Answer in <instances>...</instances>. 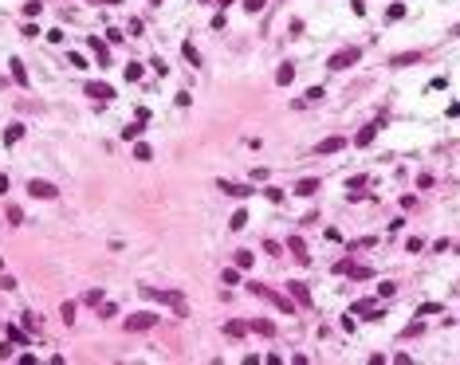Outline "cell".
<instances>
[{
	"instance_id": "6",
	"label": "cell",
	"mask_w": 460,
	"mask_h": 365,
	"mask_svg": "<svg viewBox=\"0 0 460 365\" xmlns=\"http://www.w3.org/2000/svg\"><path fill=\"white\" fill-rule=\"evenodd\" d=\"M154 314H149V310H138V314H130V318H126V330H149V326H154Z\"/></svg>"
},
{
	"instance_id": "27",
	"label": "cell",
	"mask_w": 460,
	"mask_h": 365,
	"mask_svg": "<svg viewBox=\"0 0 460 365\" xmlns=\"http://www.w3.org/2000/svg\"><path fill=\"white\" fill-rule=\"evenodd\" d=\"M126 79H130V83H138V79H142V63H130V67H126Z\"/></svg>"
},
{
	"instance_id": "30",
	"label": "cell",
	"mask_w": 460,
	"mask_h": 365,
	"mask_svg": "<svg viewBox=\"0 0 460 365\" xmlns=\"http://www.w3.org/2000/svg\"><path fill=\"white\" fill-rule=\"evenodd\" d=\"M244 224H248V212H236V216H232V232H240Z\"/></svg>"
},
{
	"instance_id": "18",
	"label": "cell",
	"mask_w": 460,
	"mask_h": 365,
	"mask_svg": "<svg viewBox=\"0 0 460 365\" xmlns=\"http://www.w3.org/2000/svg\"><path fill=\"white\" fill-rule=\"evenodd\" d=\"M252 330H256V334H264V338L275 334V326H271V322H264V318H256V322H252Z\"/></svg>"
},
{
	"instance_id": "26",
	"label": "cell",
	"mask_w": 460,
	"mask_h": 365,
	"mask_svg": "<svg viewBox=\"0 0 460 365\" xmlns=\"http://www.w3.org/2000/svg\"><path fill=\"white\" fill-rule=\"evenodd\" d=\"M224 283H228V287H236V283H240V267H228V271H224Z\"/></svg>"
},
{
	"instance_id": "4",
	"label": "cell",
	"mask_w": 460,
	"mask_h": 365,
	"mask_svg": "<svg viewBox=\"0 0 460 365\" xmlns=\"http://www.w3.org/2000/svg\"><path fill=\"white\" fill-rule=\"evenodd\" d=\"M287 294H291V303H299V307H311V291H307V283H287Z\"/></svg>"
},
{
	"instance_id": "12",
	"label": "cell",
	"mask_w": 460,
	"mask_h": 365,
	"mask_svg": "<svg viewBox=\"0 0 460 365\" xmlns=\"http://www.w3.org/2000/svg\"><path fill=\"white\" fill-rule=\"evenodd\" d=\"M342 146H346V142H342V138H323V142H319V146H315V153H339Z\"/></svg>"
},
{
	"instance_id": "3",
	"label": "cell",
	"mask_w": 460,
	"mask_h": 365,
	"mask_svg": "<svg viewBox=\"0 0 460 365\" xmlns=\"http://www.w3.org/2000/svg\"><path fill=\"white\" fill-rule=\"evenodd\" d=\"M28 192L36 196V201H55V196H59V189H55L51 181H32V185H28Z\"/></svg>"
},
{
	"instance_id": "35",
	"label": "cell",
	"mask_w": 460,
	"mask_h": 365,
	"mask_svg": "<svg viewBox=\"0 0 460 365\" xmlns=\"http://www.w3.org/2000/svg\"><path fill=\"white\" fill-rule=\"evenodd\" d=\"M63 322H75V303H63Z\"/></svg>"
},
{
	"instance_id": "13",
	"label": "cell",
	"mask_w": 460,
	"mask_h": 365,
	"mask_svg": "<svg viewBox=\"0 0 460 365\" xmlns=\"http://www.w3.org/2000/svg\"><path fill=\"white\" fill-rule=\"evenodd\" d=\"M291 79H295V63H280V71H275V83H280V87H287Z\"/></svg>"
},
{
	"instance_id": "34",
	"label": "cell",
	"mask_w": 460,
	"mask_h": 365,
	"mask_svg": "<svg viewBox=\"0 0 460 365\" xmlns=\"http://www.w3.org/2000/svg\"><path fill=\"white\" fill-rule=\"evenodd\" d=\"M264 196L271 201V205H280V201H283V192H280V189H264Z\"/></svg>"
},
{
	"instance_id": "24",
	"label": "cell",
	"mask_w": 460,
	"mask_h": 365,
	"mask_svg": "<svg viewBox=\"0 0 460 365\" xmlns=\"http://www.w3.org/2000/svg\"><path fill=\"white\" fill-rule=\"evenodd\" d=\"M8 338H12V346H24V342H28V334L16 330V326H8Z\"/></svg>"
},
{
	"instance_id": "37",
	"label": "cell",
	"mask_w": 460,
	"mask_h": 365,
	"mask_svg": "<svg viewBox=\"0 0 460 365\" xmlns=\"http://www.w3.org/2000/svg\"><path fill=\"white\" fill-rule=\"evenodd\" d=\"M95 4H118V0H95Z\"/></svg>"
},
{
	"instance_id": "33",
	"label": "cell",
	"mask_w": 460,
	"mask_h": 365,
	"mask_svg": "<svg viewBox=\"0 0 460 365\" xmlns=\"http://www.w3.org/2000/svg\"><path fill=\"white\" fill-rule=\"evenodd\" d=\"M405 248H409V251H421V248H425V240H421V236H413V240H405Z\"/></svg>"
},
{
	"instance_id": "16",
	"label": "cell",
	"mask_w": 460,
	"mask_h": 365,
	"mask_svg": "<svg viewBox=\"0 0 460 365\" xmlns=\"http://www.w3.org/2000/svg\"><path fill=\"white\" fill-rule=\"evenodd\" d=\"M8 67H12V79H16V83H20V87H28V71H24V63H20V59H12Z\"/></svg>"
},
{
	"instance_id": "21",
	"label": "cell",
	"mask_w": 460,
	"mask_h": 365,
	"mask_svg": "<svg viewBox=\"0 0 460 365\" xmlns=\"http://www.w3.org/2000/svg\"><path fill=\"white\" fill-rule=\"evenodd\" d=\"M134 161H149V146L146 142H134Z\"/></svg>"
},
{
	"instance_id": "22",
	"label": "cell",
	"mask_w": 460,
	"mask_h": 365,
	"mask_svg": "<svg viewBox=\"0 0 460 365\" xmlns=\"http://www.w3.org/2000/svg\"><path fill=\"white\" fill-rule=\"evenodd\" d=\"M252 259H256L252 251H236V267H240V271H244V267H252Z\"/></svg>"
},
{
	"instance_id": "29",
	"label": "cell",
	"mask_w": 460,
	"mask_h": 365,
	"mask_svg": "<svg viewBox=\"0 0 460 365\" xmlns=\"http://www.w3.org/2000/svg\"><path fill=\"white\" fill-rule=\"evenodd\" d=\"M138 134H142V126L134 122V126H126V130H122V138H130V142H138Z\"/></svg>"
},
{
	"instance_id": "19",
	"label": "cell",
	"mask_w": 460,
	"mask_h": 365,
	"mask_svg": "<svg viewBox=\"0 0 460 365\" xmlns=\"http://www.w3.org/2000/svg\"><path fill=\"white\" fill-rule=\"evenodd\" d=\"M40 12H44V4H40V0H28V4H24V16H28V20H36Z\"/></svg>"
},
{
	"instance_id": "14",
	"label": "cell",
	"mask_w": 460,
	"mask_h": 365,
	"mask_svg": "<svg viewBox=\"0 0 460 365\" xmlns=\"http://www.w3.org/2000/svg\"><path fill=\"white\" fill-rule=\"evenodd\" d=\"M409 63H421V51H405V55L389 59V67H409Z\"/></svg>"
},
{
	"instance_id": "17",
	"label": "cell",
	"mask_w": 460,
	"mask_h": 365,
	"mask_svg": "<svg viewBox=\"0 0 460 365\" xmlns=\"http://www.w3.org/2000/svg\"><path fill=\"white\" fill-rule=\"evenodd\" d=\"M181 51H185V59H189V63H193V67H201V51H197V47L189 44V40H185V44H181Z\"/></svg>"
},
{
	"instance_id": "20",
	"label": "cell",
	"mask_w": 460,
	"mask_h": 365,
	"mask_svg": "<svg viewBox=\"0 0 460 365\" xmlns=\"http://www.w3.org/2000/svg\"><path fill=\"white\" fill-rule=\"evenodd\" d=\"M441 303H421V307H417V318H421V314H441Z\"/></svg>"
},
{
	"instance_id": "10",
	"label": "cell",
	"mask_w": 460,
	"mask_h": 365,
	"mask_svg": "<svg viewBox=\"0 0 460 365\" xmlns=\"http://www.w3.org/2000/svg\"><path fill=\"white\" fill-rule=\"evenodd\" d=\"M287 248H291V255H295L299 263H311V255H307V244H303L299 236H291V240H287Z\"/></svg>"
},
{
	"instance_id": "28",
	"label": "cell",
	"mask_w": 460,
	"mask_h": 365,
	"mask_svg": "<svg viewBox=\"0 0 460 365\" xmlns=\"http://www.w3.org/2000/svg\"><path fill=\"white\" fill-rule=\"evenodd\" d=\"M224 334H228V338H240V334H244V326H240V322H228V326H224Z\"/></svg>"
},
{
	"instance_id": "23",
	"label": "cell",
	"mask_w": 460,
	"mask_h": 365,
	"mask_svg": "<svg viewBox=\"0 0 460 365\" xmlns=\"http://www.w3.org/2000/svg\"><path fill=\"white\" fill-rule=\"evenodd\" d=\"M114 314H118L114 303H99V318H114Z\"/></svg>"
},
{
	"instance_id": "31",
	"label": "cell",
	"mask_w": 460,
	"mask_h": 365,
	"mask_svg": "<svg viewBox=\"0 0 460 365\" xmlns=\"http://www.w3.org/2000/svg\"><path fill=\"white\" fill-rule=\"evenodd\" d=\"M378 294H382V298H393V294H397V287H393V283H382V287H378Z\"/></svg>"
},
{
	"instance_id": "32",
	"label": "cell",
	"mask_w": 460,
	"mask_h": 365,
	"mask_svg": "<svg viewBox=\"0 0 460 365\" xmlns=\"http://www.w3.org/2000/svg\"><path fill=\"white\" fill-rule=\"evenodd\" d=\"M264 4H267V0H244V8H248V12H264Z\"/></svg>"
},
{
	"instance_id": "11",
	"label": "cell",
	"mask_w": 460,
	"mask_h": 365,
	"mask_svg": "<svg viewBox=\"0 0 460 365\" xmlns=\"http://www.w3.org/2000/svg\"><path fill=\"white\" fill-rule=\"evenodd\" d=\"M315 192H319V177H303L295 185V196H315Z\"/></svg>"
},
{
	"instance_id": "36",
	"label": "cell",
	"mask_w": 460,
	"mask_h": 365,
	"mask_svg": "<svg viewBox=\"0 0 460 365\" xmlns=\"http://www.w3.org/2000/svg\"><path fill=\"white\" fill-rule=\"evenodd\" d=\"M217 4H221V8H232V4H236V0H217Z\"/></svg>"
},
{
	"instance_id": "15",
	"label": "cell",
	"mask_w": 460,
	"mask_h": 365,
	"mask_svg": "<svg viewBox=\"0 0 460 365\" xmlns=\"http://www.w3.org/2000/svg\"><path fill=\"white\" fill-rule=\"evenodd\" d=\"M20 138H24V126H20V122H12V126L4 130V146H16Z\"/></svg>"
},
{
	"instance_id": "9",
	"label": "cell",
	"mask_w": 460,
	"mask_h": 365,
	"mask_svg": "<svg viewBox=\"0 0 460 365\" xmlns=\"http://www.w3.org/2000/svg\"><path fill=\"white\" fill-rule=\"evenodd\" d=\"M87 44H90V51H95V55H99V67H110V47H106L103 40H99V36H90Z\"/></svg>"
},
{
	"instance_id": "5",
	"label": "cell",
	"mask_w": 460,
	"mask_h": 365,
	"mask_svg": "<svg viewBox=\"0 0 460 365\" xmlns=\"http://www.w3.org/2000/svg\"><path fill=\"white\" fill-rule=\"evenodd\" d=\"M83 90H87L90 98H99V103H110V98H114V87H110V83H87Z\"/></svg>"
},
{
	"instance_id": "2",
	"label": "cell",
	"mask_w": 460,
	"mask_h": 365,
	"mask_svg": "<svg viewBox=\"0 0 460 365\" xmlns=\"http://www.w3.org/2000/svg\"><path fill=\"white\" fill-rule=\"evenodd\" d=\"M358 59H362V47H342V51H334L327 59V67L330 71H346V67H354Z\"/></svg>"
},
{
	"instance_id": "7",
	"label": "cell",
	"mask_w": 460,
	"mask_h": 365,
	"mask_svg": "<svg viewBox=\"0 0 460 365\" xmlns=\"http://www.w3.org/2000/svg\"><path fill=\"white\" fill-rule=\"evenodd\" d=\"M217 189H221V192H228V196H236V201L252 196V185H232V181H217Z\"/></svg>"
},
{
	"instance_id": "8",
	"label": "cell",
	"mask_w": 460,
	"mask_h": 365,
	"mask_svg": "<svg viewBox=\"0 0 460 365\" xmlns=\"http://www.w3.org/2000/svg\"><path fill=\"white\" fill-rule=\"evenodd\" d=\"M382 126H386V118H378V122H374V126H366V130H358L354 146H370L374 138H378V130H382Z\"/></svg>"
},
{
	"instance_id": "1",
	"label": "cell",
	"mask_w": 460,
	"mask_h": 365,
	"mask_svg": "<svg viewBox=\"0 0 460 365\" xmlns=\"http://www.w3.org/2000/svg\"><path fill=\"white\" fill-rule=\"evenodd\" d=\"M142 294H146V298H154V303H165V307H173L177 314H189V307H185V298H181L177 291H158V287H142Z\"/></svg>"
},
{
	"instance_id": "25",
	"label": "cell",
	"mask_w": 460,
	"mask_h": 365,
	"mask_svg": "<svg viewBox=\"0 0 460 365\" xmlns=\"http://www.w3.org/2000/svg\"><path fill=\"white\" fill-rule=\"evenodd\" d=\"M401 16H405V4H389L386 8V20H401Z\"/></svg>"
}]
</instances>
